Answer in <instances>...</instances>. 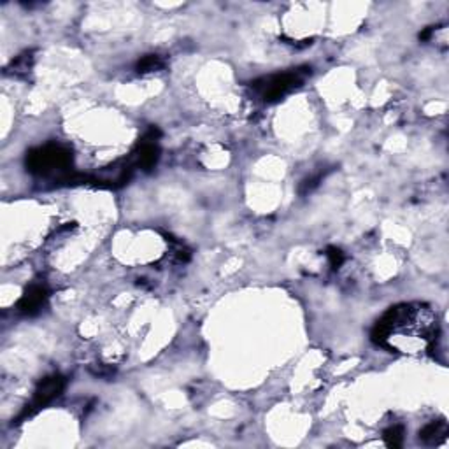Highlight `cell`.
<instances>
[{
    "label": "cell",
    "mask_w": 449,
    "mask_h": 449,
    "mask_svg": "<svg viewBox=\"0 0 449 449\" xmlns=\"http://www.w3.org/2000/svg\"><path fill=\"white\" fill-rule=\"evenodd\" d=\"M439 339L437 314L422 302L398 304L381 316L372 330L378 346L400 354L432 351Z\"/></svg>",
    "instance_id": "1"
},
{
    "label": "cell",
    "mask_w": 449,
    "mask_h": 449,
    "mask_svg": "<svg viewBox=\"0 0 449 449\" xmlns=\"http://www.w3.org/2000/svg\"><path fill=\"white\" fill-rule=\"evenodd\" d=\"M72 163V151L62 144H44L27 153V171L36 175H49L53 172H65Z\"/></svg>",
    "instance_id": "2"
},
{
    "label": "cell",
    "mask_w": 449,
    "mask_h": 449,
    "mask_svg": "<svg viewBox=\"0 0 449 449\" xmlns=\"http://www.w3.org/2000/svg\"><path fill=\"white\" fill-rule=\"evenodd\" d=\"M306 76H311L309 67L293 69L290 72H282V74H276V76L254 81L253 88L256 92H260V95H262L265 102H278L282 97H287L288 93L297 90L304 83V77Z\"/></svg>",
    "instance_id": "3"
},
{
    "label": "cell",
    "mask_w": 449,
    "mask_h": 449,
    "mask_svg": "<svg viewBox=\"0 0 449 449\" xmlns=\"http://www.w3.org/2000/svg\"><path fill=\"white\" fill-rule=\"evenodd\" d=\"M65 386H67V379L60 374H53V376H48L44 378L43 381L37 385L36 391H34V397L30 400V404H27L23 409V413L20 414V417L16 420V423H21V420H27V417L34 416L37 411L44 409L46 406H49L53 400L64 393Z\"/></svg>",
    "instance_id": "4"
},
{
    "label": "cell",
    "mask_w": 449,
    "mask_h": 449,
    "mask_svg": "<svg viewBox=\"0 0 449 449\" xmlns=\"http://www.w3.org/2000/svg\"><path fill=\"white\" fill-rule=\"evenodd\" d=\"M160 130L158 128H151L147 132L143 141L137 147V167L143 169L144 172H151L156 167V163L160 160V146H158Z\"/></svg>",
    "instance_id": "5"
},
{
    "label": "cell",
    "mask_w": 449,
    "mask_h": 449,
    "mask_svg": "<svg viewBox=\"0 0 449 449\" xmlns=\"http://www.w3.org/2000/svg\"><path fill=\"white\" fill-rule=\"evenodd\" d=\"M49 293L48 288L44 284H32L23 291L21 298L18 300L16 309L18 313L25 314V316H36L43 311V307L48 302Z\"/></svg>",
    "instance_id": "6"
},
{
    "label": "cell",
    "mask_w": 449,
    "mask_h": 449,
    "mask_svg": "<svg viewBox=\"0 0 449 449\" xmlns=\"http://www.w3.org/2000/svg\"><path fill=\"white\" fill-rule=\"evenodd\" d=\"M449 432V426L446 423V420H437V422H432L428 425L423 426L420 430V441L425 446H437L441 444L442 441H446Z\"/></svg>",
    "instance_id": "7"
},
{
    "label": "cell",
    "mask_w": 449,
    "mask_h": 449,
    "mask_svg": "<svg viewBox=\"0 0 449 449\" xmlns=\"http://www.w3.org/2000/svg\"><path fill=\"white\" fill-rule=\"evenodd\" d=\"M32 67H34V51H25L21 53L20 56H16V58L12 60L11 64L8 65V69H5V72L11 74V76L25 77L32 72Z\"/></svg>",
    "instance_id": "8"
},
{
    "label": "cell",
    "mask_w": 449,
    "mask_h": 449,
    "mask_svg": "<svg viewBox=\"0 0 449 449\" xmlns=\"http://www.w3.org/2000/svg\"><path fill=\"white\" fill-rule=\"evenodd\" d=\"M163 65H165V62L160 55H146L136 64V72L137 74H149V72L162 71Z\"/></svg>",
    "instance_id": "9"
},
{
    "label": "cell",
    "mask_w": 449,
    "mask_h": 449,
    "mask_svg": "<svg viewBox=\"0 0 449 449\" xmlns=\"http://www.w3.org/2000/svg\"><path fill=\"white\" fill-rule=\"evenodd\" d=\"M385 444L388 446V448H402L404 446V439H406V430H404V426L402 425H393L390 426L388 430H385Z\"/></svg>",
    "instance_id": "10"
},
{
    "label": "cell",
    "mask_w": 449,
    "mask_h": 449,
    "mask_svg": "<svg viewBox=\"0 0 449 449\" xmlns=\"http://www.w3.org/2000/svg\"><path fill=\"white\" fill-rule=\"evenodd\" d=\"M328 172H330V171H319V172H316L314 175H311V178L304 179L302 183H300V186H298V193H300L302 197L313 193V191L316 190L319 184H321V181L325 179V175L328 174Z\"/></svg>",
    "instance_id": "11"
},
{
    "label": "cell",
    "mask_w": 449,
    "mask_h": 449,
    "mask_svg": "<svg viewBox=\"0 0 449 449\" xmlns=\"http://www.w3.org/2000/svg\"><path fill=\"white\" fill-rule=\"evenodd\" d=\"M326 258H328V262H330L332 271H339L342 263H344V260H346L344 258V253H342L339 247H334V246L326 247Z\"/></svg>",
    "instance_id": "12"
},
{
    "label": "cell",
    "mask_w": 449,
    "mask_h": 449,
    "mask_svg": "<svg viewBox=\"0 0 449 449\" xmlns=\"http://www.w3.org/2000/svg\"><path fill=\"white\" fill-rule=\"evenodd\" d=\"M90 370H92V374L93 376H97V378L108 379V378H112V376H114V369H112V367H108V365H102V363H99L97 367H92Z\"/></svg>",
    "instance_id": "13"
}]
</instances>
